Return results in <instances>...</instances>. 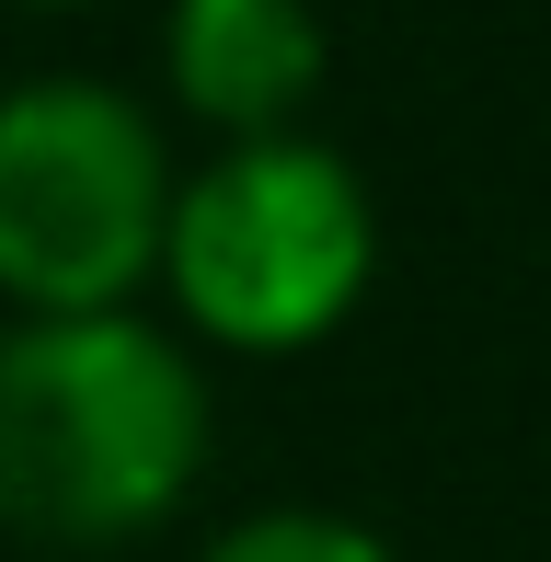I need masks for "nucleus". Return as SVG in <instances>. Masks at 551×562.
I'll return each mask as SVG.
<instances>
[{"label":"nucleus","instance_id":"7ed1b4c3","mask_svg":"<svg viewBox=\"0 0 551 562\" xmlns=\"http://www.w3.org/2000/svg\"><path fill=\"white\" fill-rule=\"evenodd\" d=\"M172 218V149L138 92L35 69L0 92V299L12 322L138 311Z\"/></svg>","mask_w":551,"mask_h":562},{"label":"nucleus","instance_id":"f03ea898","mask_svg":"<svg viewBox=\"0 0 551 562\" xmlns=\"http://www.w3.org/2000/svg\"><path fill=\"white\" fill-rule=\"evenodd\" d=\"M172 311L230 356H311L345 334L380 276V195L334 138H230L207 172H172L161 265Z\"/></svg>","mask_w":551,"mask_h":562},{"label":"nucleus","instance_id":"39448f33","mask_svg":"<svg viewBox=\"0 0 551 562\" xmlns=\"http://www.w3.org/2000/svg\"><path fill=\"white\" fill-rule=\"evenodd\" d=\"M195 562H403V551H391V528L345 517V505H254Z\"/></svg>","mask_w":551,"mask_h":562},{"label":"nucleus","instance_id":"20e7f679","mask_svg":"<svg viewBox=\"0 0 551 562\" xmlns=\"http://www.w3.org/2000/svg\"><path fill=\"white\" fill-rule=\"evenodd\" d=\"M334 35L311 0H161V81L195 126L230 138H288L311 115Z\"/></svg>","mask_w":551,"mask_h":562},{"label":"nucleus","instance_id":"423d86ee","mask_svg":"<svg viewBox=\"0 0 551 562\" xmlns=\"http://www.w3.org/2000/svg\"><path fill=\"white\" fill-rule=\"evenodd\" d=\"M23 12H81V0H23Z\"/></svg>","mask_w":551,"mask_h":562},{"label":"nucleus","instance_id":"f257e3e1","mask_svg":"<svg viewBox=\"0 0 551 562\" xmlns=\"http://www.w3.org/2000/svg\"><path fill=\"white\" fill-rule=\"evenodd\" d=\"M207 368L149 311L0 322V528L46 551L149 540L207 482Z\"/></svg>","mask_w":551,"mask_h":562}]
</instances>
